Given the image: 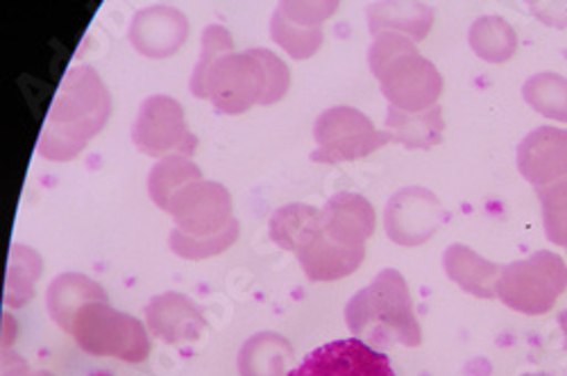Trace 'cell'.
I'll return each mask as SVG.
<instances>
[{
	"label": "cell",
	"mask_w": 567,
	"mask_h": 376,
	"mask_svg": "<svg viewBox=\"0 0 567 376\" xmlns=\"http://www.w3.org/2000/svg\"><path fill=\"white\" fill-rule=\"evenodd\" d=\"M517 168L534 188L567 175V129L538 127L517 146Z\"/></svg>",
	"instance_id": "obj_15"
},
{
	"label": "cell",
	"mask_w": 567,
	"mask_h": 376,
	"mask_svg": "<svg viewBox=\"0 0 567 376\" xmlns=\"http://www.w3.org/2000/svg\"><path fill=\"white\" fill-rule=\"evenodd\" d=\"M200 179H205V175L192 157L168 155V157L159 159L148 175L151 200L162 211H166L179 191H184L186 186H192Z\"/></svg>",
	"instance_id": "obj_24"
},
{
	"label": "cell",
	"mask_w": 567,
	"mask_h": 376,
	"mask_svg": "<svg viewBox=\"0 0 567 376\" xmlns=\"http://www.w3.org/2000/svg\"><path fill=\"white\" fill-rule=\"evenodd\" d=\"M563 58H565V60H567V51H565V53H563Z\"/></svg>",
	"instance_id": "obj_35"
},
{
	"label": "cell",
	"mask_w": 567,
	"mask_h": 376,
	"mask_svg": "<svg viewBox=\"0 0 567 376\" xmlns=\"http://www.w3.org/2000/svg\"><path fill=\"white\" fill-rule=\"evenodd\" d=\"M241 237V222L231 218V222L216 231V233H207V237H192V233H184L182 229H173L168 246L171 250L186 261H203V259H212L218 257L223 252H227L236 241Z\"/></svg>",
	"instance_id": "obj_27"
},
{
	"label": "cell",
	"mask_w": 567,
	"mask_h": 376,
	"mask_svg": "<svg viewBox=\"0 0 567 376\" xmlns=\"http://www.w3.org/2000/svg\"><path fill=\"white\" fill-rule=\"evenodd\" d=\"M536 196L543 207L547 239L558 248H567V175L536 188Z\"/></svg>",
	"instance_id": "obj_30"
},
{
	"label": "cell",
	"mask_w": 567,
	"mask_h": 376,
	"mask_svg": "<svg viewBox=\"0 0 567 376\" xmlns=\"http://www.w3.org/2000/svg\"><path fill=\"white\" fill-rule=\"evenodd\" d=\"M346 322L350 334L377 352L395 345L417 347L422 343V328L413 313V300L406 279L386 268L361 289L346 306Z\"/></svg>",
	"instance_id": "obj_2"
},
{
	"label": "cell",
	"mask_w": 567,
	"mask_h": 376,
	"mask_svg": "<svg viewBox=\"0 0 567 376\" xmlns=\"http://www.w3.org/2000/svg\"><path fill=\"white\" fill-rule=\"evenodd\" d=\"M3 376H53L51 372H34L25 358L17 356L14 352H3Z\"/></svg>",
	"instance_id": "obj_32"
},
{
	"label": "cell",
	"mask_w": 567,
	"mask_h": 376,
	"mask_svg": "<svg viewBox=\"0 0 567 376\" xmlns=\"http://www.w3.org/2000/svg\"><path fill=\"white\" fill-rule=\"evenodd\" d=\"M71 336L91 356L125 363H144L151 356L148 326L134 315L116 311L110 302L84 306L75 317Z\"/></svg>",
	"instance_id": "obj_4"
},
{
	"label": "cell",
	"mask_w": 567,
	"mask_h": 376,
	"mask_svg": "<svg viewBox=\"0 0 567 376\" xmlns=\"http://www.w3.org/2000/svg\"><path fill=\"white\" fill-rule=\"evenodd\" d=\"M289 376H398L389 356L359 338L327 343L289 372Z\"/></svg>",
	"instance_id": "obj_11"
},
{
	"label": "cell",
	"mask_w": 567,
	"mask_h": 376,
	"mask_svg": "<svg viewBox=\"0 0 567 376\" xmlns=\"http://www.w3.org/2000/svg\"><path fill=\"white\" fill-rule=\"evenodd\" d=\"M525 376H554V374H547V372H536V374H525Z\"/></svg>",
	"instance_id": "obj_34"
},
{
	"label": "cell",
	"mask_w": 567,
	"mask_h": 376,
	"mask_svg": "<svg viewBox=\"0 0 567 376\" xmlns=\"http://www.w3.org/2000/svg\"><path fill=\"white\" fill-rule=\"evenodd\" d=\"M231 196L227 188L212 179H200L175 196L166 213L175 227L192 237H207L231 222Z\"/></svg>",
	"instance_id": "obj_12"
},
{
	"label": "cell",
	"mask_w": 567,
	"mask_h": 376,
	"mask_svg": "<svg viewBox=\"0 0 567 376\" xmlns=\"http://www.w3.org/2000/svg\"><path fill=\"white\" fill-rule=\"evenodd\" d=\"M112 116V96L103 77L91 66H73L53 98L39 136V155L55 164L75 159L89 140L101 134Z\"/></svg>",
	"instance_id": "obj_1"
},
{
	"label": "cell",
	"mask_w": 567,
	"mask_h": 376,
	"mask_svg": "<svg viewBox=\"0 0 567 376\" xmlns=\"http://www.w3.org/2000/svg\"><path fill=\"white\" fill-rule=\"evenodd\" d=\"M146 326L157 341L168 345H182L196 343L205 332L207 320L192 297L171 291L148 302Z\"/></svg>",
	"instance_id": "obj_14"
},
{
	"label": "cell",
	"mask_w": 567,
	"mask_h": 376,
	"mask_svg": "<svg viewBox=\"0 0 567 376\" xmlns=\"http://www.w3.org/2000/svg\"><path fill=\"white\" fill-rule=\"evenodd\" d=\"M293 361L291 343L275 334L261 332L250 336L239 352V374L241 376H289V365Z\"/></svg>",
	"instance_id": "obj_23"
},
{
	"label": "cell",
	"mask_w": 567,
	"mask_h": 376,
	"mask_svg": "<svg viewBox=\"0 0 567 376\" xmlns=\"http://www.w3.org/2000/svg\"><path fill=\"white\" fill-rule=\"evenodd\" d=\"M339 3L329 0H284L270 21V36L293 60L313 58L324 41L322 23L337 14Z\"/></svg>",
	"instance_id": "obj_9"
},
{
	"label": "cell",
	"mask_w": 567,
	"mask_h": 376,
	"mask_svg": "<svg viewBox=\"0 0 567 376\" xmlns=\"http://www.w3.org/2000/svg\"><path fill=\"white\" fill-rule=\"evenodd\" d=\"M19 324L12 313H3V352H12V345L17 341Z\"/></svg>",
	"instance_id": "obj_33"
},
{
	"label": "cell",
	"mask_w": 567,
	"mask_h": 376,
	"mask_svg": "<svg viewBox=\"0 0 567 376\" xmlns=\"http://www.w3.org/2000/svg\"><path fill=\"white\" fill-rule=\"evenodd\" d=\"M445 220L441 200L422 186H406L386 205L384 229L389 239L402 248H417L427 243Z\"/></svg>",
	"instance_id": "obj_10"
},
{
	"label": "cell",
	"mask_w": 567,
	"mask_h": 376,
	"mask_svg": "<svg viewBox=\"0 0 567 376\" xmlns=\"http://www.w3.org/2000/svg\"><path fill=\"white\" fill-rule=\"evenodd\" d=\"M188 19L168 6L146 8L134 14L127 28L132 49L151 60L173 58L188 39Z\"/></svg>",
	"instance_id": "obj_13"
},
{
	"label": "cell",
	"mask_w": 567,
	"mask_h": 376,
	"mask_svg": "<svg viewBox=\"0 0 567 376\" xmlns=\"http://www.w3.org/2000/svg\"><path fill=\"white\" fill-rule=\"evenodd\" d=\"M203 51H200V60L194 69V77H192V93L196 98L207 101V80L214 71V66L234 53V39L229 34L227 28L223 25H207L203 32Z\"/></svg>",
	"instance_id": "obj_29"
},
{
	"label": "cell",
	"mask_w": 567,
	"mask_h": 376,
	"mask_svg": "<svg viewBox=\"0 0 567 376\" xmlns=\"http://www.w3.org/2000/svg\"><path fill=\"white\" fill-rule=\"evenodd\" d=\"M386 132L393 136V144H400L409 150H430L439 146L445 132L443 107L434 105L424 112H402L389 107L386 112Z\"/></svg>",
	"instance_id": "obj_21"
},
{
	"label": "cell",
	"mask_w": 567,
	"mask_h": 376,
	"mask_svg": "<svg viewBox=\"0 0 567 376\" xmlns=\"http://www.w3.org/2000/svg\"><path fill=\"white\" fill-rule=\"evenodd\" d=\"M107 300V291L99 281H93L82 272H64L55 276L53 284L49 286V295H45V304H49L53 322L66 334H73L75 317L84 306Z\"/></svg>",
	"instance_id": "obj_17"
},
{
	"label": "cell",
	"mask_w": 567,
	"mask_h": 376,
	"mask_svg": "<svg viewBox=\"0 0 567 376\" xmlns=\"http://www.w3.org/2000/svg\"><path fill=\"white\" fill-rule=\"evenodd\" d=\"M322 237V211L311 205L279 207L270 218V239L287 252H305Z\"/></svg>",
	"instance_id": "obj_20"
},
{
	"label": "cell",
	"mask_w": 567,
	"mask_h": 376,
	"mask_svg": "<svg viewBox=\"0 0 567 376\" xmlns=\"http://www.w3.org/2000/svg\"><path fill=\"white\" fill-rule=\"evenodd\" d=\"M266 91V66L257 49L223 58L207 80V101L216 112L231 116L246 114L255 105L264 107Z\"/></svg>",
	"instance_id": "obj_7"
},
{
	"label": "cell",
	"mask_w": 567,
	"mask_h": 376,
	"mask_svg": "<svg viewBox=\"0 0 567 376\" xmlns=\"http://www.w3.org/2000/svg\"><path fill=\"white\" fill-rule=\"evenodd\" d=\"M470 45L484 62L504 64L517 51V34L513 25L502 17H482L470 25Z\"/></svg>",
	"instance_id": "obj_25"
},
{
	"label": "cell",
	"mask_w": 567,
	"mask_h": 376,
	"mask_svg": "<svg viewBox=\"0 0 567 376\" xmlns=\"http://www.w3.org/2000/svg\"><path fill=\"white\" fill-rule=\"evenodd\" d=\"M443 268L454 284H458V289L465 293L480 300L497 297V284L504 265L486 261L467 246L454 243L443 254Z\"/></svg>",
	"instance_id": "obj_18"
},
{
	"label": "cell",
	"mask_w": 567,
	"mask_h": 376,
	"mask_svg": "<svg viewBox=\"0 0 567 376\" xmlns=\"http://www.w3.org/2000/svg\"><path fill=\"white\" fill-rule=\"evenodd\" d=\"M523 96L545 118L567 123V77L558 73H538L523 86Z\"/></svg>",
	"instance_id": "obj_28"
},
{
	"label": "cell",
	"mask_w": 567,
	"mask_h": 376,
	"mask_svg": "<svg viewBox=\"0 0 567 376\" xmlns=\"http://www.w3.org/2000/svg\"><path fill=\"white\" fill-rule=\"evenodd\" d=\"M567 291V263L556 254L540 250L529 259L502 268L497 300L525 315L549 313Z\"/></svg>",
	"instance_id": "obj_5"
},
{
	"label": "cell",
	"mask_w": 567,
	"mask_h": 376,
	"mask_svg": "<svg viewBox=\"0 0 567 376\" xmlns=\"http://www.w3.org/2000/svg\"><path fill=\"white\" fill-rule=\"evenodd\" d=\"M132 144L148 157L164 159L168 155L192 157L198 138L186 125L184 107L171 96H151L138 109L132 127Z\"/></svg>",
	"instance_id": "obj_8"
},
{
	"label": "cell",
	"mask_w": 567,
	"mask_h": 376,
	"mask_svg": "<svg viewBox=\"0 0 567 376\" xmlns=\"http://www.w3.org/2000/svg\"><path fill=\"white\" fill-rule=\"evenodd\" d=\"M365 259V248H350L332 241L329 237H322L298 254V261L305 270V274L311 281H337L343 276H350L359 270V265Z\"/></svg>",
	"instance_id": "obj_22"
},
{
	"label": "cell",
	"mask_w": 567,
	"mask_h": 376,
	"mask_svg": "<svg viewBox=\"0 0 567 376\" xmlns=\"http://www.w3.org/2000/svg\"><path fill=\"white\" fill-rule=\"evenodd\" d=\"M313 138L318 148L311 153V161L316 164L357 161L393 144L386 129L380 132L363 112L348 105L322 112L313 125Z\"/></svg>",
	"instance_id": "obj_6"
},
{
	"label": "cell",
	"mask_w": 567,
	"mask_h": 376,
	"mask_svg": "<svg viewBox=\"0 0 567 376\" xmlns=\"http://www.w3.org/2000/svg\"><path fill=\"white\" fill-rule=\"evenodd\" d=\"M320 211L324 237L341 246L365 248V241L374 233V207L359 194H337L324 202Z\"/></svg>",
	"instance_id": "obj_16"
},
{
	"label": "cell",
	"mask_w": 567,
	"mask_h": 376,
	"mask_svg": "<svg viewBox=\"0 0 567 376\" xmlns=\"http://www.w3.org/2000/svg\"><path fill=\"white\" fill-rule=\"evenodd\" d=\"M368 64L380 80V88L391 107L402 112H424L439 105L443 93L441 71L422 58L415 43L402 34L386 32L372 39Z\"/></svg>",
	"instance_id": "obj_3"
},
{
	"label": "cell",
	"mask_w": 567,
	"mask_h": 376,
	"mask_svg": "<svg viewBox=\"0 0 567 376\" xmlns=\"http://www.w3.org/2000/svg\"><path fill=\"white\" fill-rule=\"evenodd\" d=\"M368 28L372 36L386 32L402 34L406 39H427L434 25V8L427 3H402V0H386V3H372L365 12Z\"/></svg>",
	"instance_id": "obj_19"
},
{
	"label": "cell",
	"mask_w": 567,
	"mask_h": 376,
	"mask_svg": "<svg viewBox=\"0 0 567 376\" xmlns=\"http://www.w3.org/2000/svg\"><path fill=\"white\" fill-rule=\"evenodd\" d=\"M257 51L266 66V77H268V91H266V101H264V107H268V105L279 103L289 93L291 71L275 53H270L266 49H257Z\"/></svg>",
	"instance_id": "obj_31"
},
{
	"label": "cell",
	"mask_w": 567,
	"mask_h": 376,
	"mask_svg": "<svg viewBox=\"0 0 567 376\" xmlns=\"http://www.w3.org/2000/svg\"><path fill=\"white\" fill-rule=\"evenodd\" d=\"M43 274L41 257L21 243L12 246L6 274V306L23 309L34 297V286Z\"/></svg>",
	"instance_id": "obj_26"
}]
</instances>
